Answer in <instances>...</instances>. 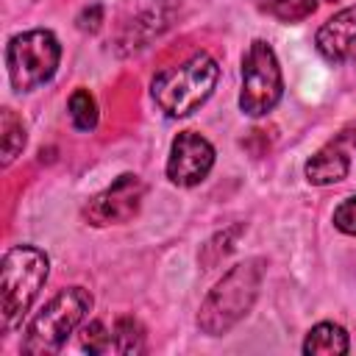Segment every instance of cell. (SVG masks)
<instances>
[{"instance_id":"1","label":"cell","mask_w":356,"mask_h":356,"mask_svg":"<svg viewBox=\"0 0 356 356\" xmlns=\"http://www.w3.org/2000/svg\"><path fill=\"white\" fill-rule=\"evenodd\" d=\"M264 275H267V261L261 256H250L228 267L222 278L200 300L195 317L197 331L206 337H222L234 325H239L256 306Z\"/></svg>"},{"instance_id":"2","label":"cell","mask_w":356,"mask_h":356,"mask_svg":"<svg viewBox=\"0 0 356 356\" xmlns=\"http://www.w3.org/2000/svg\"><path fill=\"white\" fill-rule=\"evenodd\" d=\"M50 275V256L36 245H11L0 259V328L11 334L28 317Z\"/></svg>"},{"instance_id":"3","label":"cell","mask_w":356,"mask_h":356,"mask_svg":"<svg viewBox=\"0 0 356 356\" xmlns=\"http://www.w3.org/2000/svg\"><path fill=\"white\" fill-rule=\"evenodd\" d=\"M217 81H220L217 58L206 50H197L186 61L164 67L150 81V97L170 120H181L195 114L214 95Z\"/></svg>"},{"instance_id":"4","label":"cell","mask_w":356,"mask_h":356,"mask_svg":"<svg viewBox=\"0 0 356 356\" xmlns=\"http://www.w3.org/2000/svg\"><path fill=\"white\" fill-rule=\"evenodd\" d=\"M95 298L86 286H64L58 289L25 325L19 353L25 356H47L58 353L64 342L86 323Z\"/></svg>"},{"instance_id":"5","label":"cell","mask_w":356,"mask_h":356,"mask_svg":"<svg viewBox=\"0 0 356 356\" xmlns=\"http://www.w3.org/2000/svg\"><path fill=\"white\" fill-rule=\"evenodd\" d=\"M61 42L47 28H31L8 39L6 44V72L11 81V89L25 95L36 92L53 75L61 64Z\"/></svg>"},{"instance_id":"6","label":"cell","mask_w":356,"mask_h":356,"mask_svg":"<svg viewBox=\"0 0 356 356\" xmlns=\"http://www.w3.org/2000/svg\"><path fill=\"white\" fill-rule=\"evenodd\" d=\"M284 97V72L267 39H253L239 67V111L250 120L267 117Z\"/></svg>"},{"instance_id":"7","label":"cell","mask_w":356,"mask_h":356,"mask_svg":"<svg viewBox=\"0 0 356 356\" xmlns=\"http://www.w3.org/2000/svg\"><path fill=\"white\" fill-rule=\"evenodd\" d=\"M142 200H145V181L136 172H122L106 189H100L83 203L81 217L92 228L122 225L139 214Z\"/></svg>"},{"instance_id":"8","label":"cell","mask_w":356,"mask_h":356,"mask_svg":"<svg viewBox=\"0 0 356 356\" xmlns=\"http://www.w3.org/2000/svg\"><path fill=\"white\" fill-rule=\"evenodd\" d=\"M181 17H184V3H178V0H156V3L145 6L117 33L114 53L120 58H131V56L147 50L153 42H159L164 33H170Z\"/></svg>"},{"instance_id":"9","label":"cell","mask_w":356,"mask_h":356,"mask_svg":"<svg viewBox=\"0 0 356 356\" xmlns=\"http://www.w3.org/2000/svg\"><path fill=\"white\" fill-rule=\"evenodd\" d=\"M214 161H217V150L203 134L178 131L175 139L170 142L164 172L170 178V184L181 186V189H192L209 178V172L214 170Z\"/></svg>"},{"instance_id":"10","label":"cell","mask_w":356,"mask_h":356,"mask_svg":"<svg viewBox=\"0 0 356 356\" xmlns=\"http://www.w3.org/2000/svg\"><path fill=\"white\" fill-rule=\"evenodd\" d=\"M314 50L328 64H345L356 56V6L339 8L317 28Z\"/></svg>"},{"instance_id":"11","label":"cell","mask_w":356,"mask_h":356,"mask_svg":"<svg viewBox=\"0 0 356 356\" xmlns=\"http://www.w3.org/2000/svg\"><path fill=\"white\" fill-rule=\"evenodd\" d=\"M350 172V156L342 150L339 142H328L314 150L303 164V178L312 186H334L345 181Z\"/></svg>"},{"instance_id":"12","label":"cell","mask_w":356,"mask_h":356,"mask_svg":"<svg viewBox=\"0 0 356 356\" xmlns=\"http://www.w3.org/2000/svg\"><path fill=\"white\" fill-rule=\"evenodd\" d=\"M300 350L306 356H345L350 350V337L339 323L323 320V323H314L306 331V339H303Z\"/></svg>"},{"instance_id":"13","label":"cell","mask_w":356,"mask_h":356,"mask_svg":"<svg viewBox=\"0 0 356 356\" xmlns=\"http://www.w3.org/2000/svg\"><path fill=\"white\" fill-rule=\"evenodd\" d=\"M114 337V353L120 356H139L147 350V331L134 314H120L111 325Z\"/></svg>"},{"instance_id":"14","label":"cell","mask_w":356,"mask_h":356,"mask_svg":"<svg viewBox=\"0 0 356 356\" xmlns=\"http://www.w3.org/2000/svg\"><path fill=\"white\" fill-rule=\"evenodd\" d=\"M28 134H25V122L22 117H17L14 108H3L0 111V147H3V167L14 164L17 156L25 150Z\"/></svg>"},{"instance_id":"15","label":"cell","mask_w":356,"mask_h":356,"mask_svg":"<svg viewBox=\"0 0 356 356\" xmlns=\"http://www.w3.org/2000/svg\"><path fill=\"white\" fill-rule=\"evenodd\" d=\"M248 231V225L245 222H236V225H231V228H222V231H217L203 248H200V253H197V261L203 264V270H211V267H217L234 248H236V239L242 236Z\"/></svg>"},{"instance_id":"16","label":"cell","mask_w":356,"mask_h":356,"mask_svg":"<svg viewBox=\"0 0 356 356\" xmlns=\"http://www.w3.org/2000/svg\"><path fill=\"white\" fill-rule=\"evenodd\" d=\"M67 114H70L72 128H78V131H83V134L95 131V128H97V120H100L95 95H92L89 89H83V86L72 89V95L67 97Z\"/></svg>"},{"instance_id":"17","label":"cell","mask_w":356,"mask_h":356,"mask_svg":"<svg viewBox=\"0 0 356 356\" xmlns=\"http://www.w3.org/2000/svg\"><path fill=\"white\" fill-rule=\"evenodd\" d=\"M317 6H320V0H267L264 3V11L270 17H275L278 22L295 25V22L309 19L317 11Z\"/></svg>"},{"instance_id":"18","label":"cell","mask_w":356,"mask_h":356,"mask_svg":"<svg viewBox=\"0 0 356 356\" xmlns=\"http://www.w3.org/2000/svg\"><path fill=\"white\" fill-rule=\"evenodd\" d=\"M81 348L92 356H100V353H108L114 350V337H111V328H106L103 320H89L81 325Z\"/></svg>"},{"instance_id":"19","label":"cell","mask_w":356,"mask_h":356,"mask_svg":"<svg viewBox=\"0 0 356 356\" xmlns=\"http://www.w3.org/2000/svg\"><path fill=\"white\" fill-rule=\"evenodd\" d=\"M331 222L339 234H348V236H356V195H348L345 200H339L334 206V214H331Z\"/></svg>"},{"instance_id":"20","label":"cell","mask_w":356,"mask_h":356,"mask_svg":"<svg viewBox=\"0 0 356 356\" xmlns=\"http://www.w3.org/2000/svg\"><path fill=\"white\" fill-rule=\"evenodd\" d=\"M100 22H103V6L100 3H92V6L81 8V14L75 17L78 31H83V33H95L100 28Z\"/></svg>"},{"instance_id":"21","label":"cell","mask_w":356,"mask_h":356,"mask_svg":"<svg viewBox=\"0 0 356 356\" xmlns=\"http://www.w3.org/2000/svg\"><path fill=\"white\" fill-rule=\"evenodd\" d=\"M350 142H353V147H356V125H353V134H350Z\"/></svg>"}]
</instances>
